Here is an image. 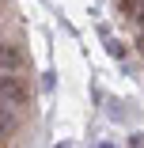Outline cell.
<instances>
[{"label":"cell","mask_w":144,"mask_h":148,"mask_svg":"<svg viewBox=\"0 0 144 148\" xmlns=\"http://www.w3.org/2000/svg\"><path fill=\"white\" fill-rule=\"evenodd\" d=\"M57 148H72V144H57Z\"/></svg>","instance_id":"cell-8"},{"label":"cell","mask_w":144,"mask_h":148,"mask_svg":"<svg viewBox=\"0 0 144 148\" xmlns=\"http://www.w3.org/2000/svg\"><path fill=\"white\" fill-rule=\"evenodd\" d=\"M0 103H8V106H23V103H27V87H23L15 76H0Z\"/></svg>","instance_id":"cell-1"},{"label":"cell","mask_w":144,"mask_h":148,"mask_svg":"<svg viewBox=\"0 0 144 148\" xmlns=\"http://www.w3.org/2000/svg\"><path fill=\"white\" fill-rule=\"evenodd\" d=\"M118 8H121L125 15H136V12H140V0H118Z\"/></svg>","instance_id":"cell-5"},{"label":"cell","mask_w":144,"mask_h":148,"mask_svg":"<svg viewBox=\"0 0 144 148\" xmlns=\"http://www.w3.org/2000/svg\"><path fill=\"white\" fill-rule=\"evenodd\" d=\"M129 148H144V133H133L129 137Z\"/></svg>","instance_id":"cell-6"},{"label":"cell","mask_w":144,"mask_h":148,"mask_svg":"<svg viewBox=\"0 0 144 148\" xmlns=\"http://www.w3.org/2000/svg\"><path fill=\"white\" fill-rule=\"evenodd\" d=\"M15 125H19V114H15V106H8V103H0V137H8V133H15Z\"/></svg>","instance_id":"cell-3"},{"label":"cell","mask_w":144,"mask_h":148,"mask_svg":"<svg viewBox=\"0 0 144 148\" xmlns=\"http://www.w3.org/2000/svg\"><path fill=\"white\" fill-rule=\"evenodd\" d=\"M106 49H110V57H118V61H125V53H129L121 42H114V38H106Z\"/></svg>","instance_id":"cell-4"},{"label":"cell","mask_w":144,"mask_h":148,"mask_svg":"<svg viewBox=\"0 0 144 148\" xmlns=\"http://www.w3.org/2000/svg\"><path fill=\"white\" fill-rule=\"evenodd\" d=\"M23 65V57H19V49L15 46H4L0 42V76H8V72H15Z\"/></svg>","instance_id":"cell-2"},{"label":"cell","mask_w":144,"mask_h":148,"mask_svg":"<svg viewBox=\"0 0 144 148\" xmlns=\"http://www.w3.org/2000/svg\"><path fill=\"white\" fill-rule=\"evenodd\" d=\"M95 148H114V144H110V140H102V144H95Z\"/></svg>","instance_id":"cell-7"}]
</instances>
